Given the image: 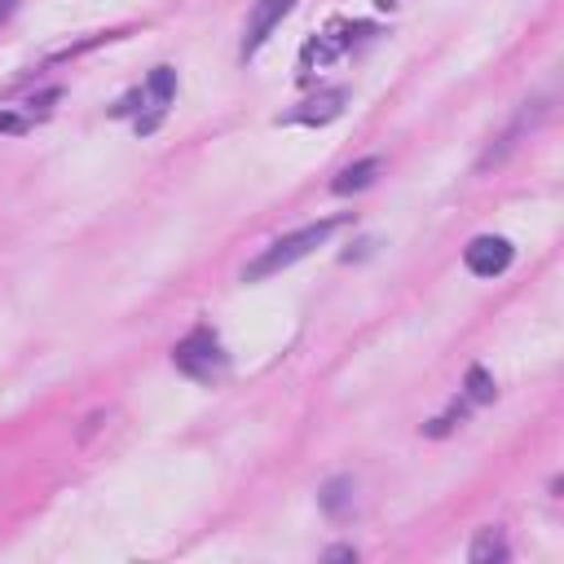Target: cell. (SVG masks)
<instances>
[{
	"label": "cell",
	"instance_id": "ba28073f",
	"mask_svg": "<svg viewBox=\"0 0 564 564\" xmlns=\"http://www.w3.org/2000/svg\"><path fill=\"white\" fill-rule=\"evenodd\" d=\"M379 167H383L379 159H357V163H348V167L330 181V189H335V194H357V189H366V185L379 176Z\"/></svg>",
	"mask_w": 564,
	"mask_h": 564
},
{
	"label": "cell",
	"instance_id": "7c38bea8",
	"mask_svg": "<svg viewBox=\"0 0 564 564\" xmlns=\"http://www.w3.org/2000/svg\"><path fill=\"white\" fill-rule=\"evenodd\" d=\"M22 128H26L22 115H4V110H0V132H22Z\"/></svg>",
	"mask_w": 564,
	"mask_h": 564
},
{
	"label": "cell",
	"instance_id": "52a82bcc",
	"mask_svg": "<svg viewBox=\"0 0 564 564\" xmlns=\"http://www.w3.org/2000/svg\"><path fill=\"white\" fill-rule=\"evenodd\" d=\"M542 115H546V106H542V101H533V110L524 106V110H520V119H516V123H511V128H507V132L498 137V145H489V150H485V159H480V167H489V163H502V159H507V154L516 150V141H520V132H524V128H533V123H538Z\"/></svg>",
	"mask_w": 564,
	"mask_h": 564
},
{
	"label": "cell",
	"instance_id": "4fadbf2b",
	"mask_svg": "<svg viewBox=\"0 0 564 564\" xmlns=\"http://www.w3.org/2000/svg\"><path fill=\"white\" fill-rule=\"evenodd\" d=\"M326 560H357V551H352V546H330Z\"/></svg>",
	"mask_w": 564,
	"mask_h": 564
},
{
	"label": "cell",
	"instance_id": "8992f818",
	"mask_svg": "<svg viewBox=\"0 0 564 564\" xmlns=\"http://www.w3.org/2000/svg\"><path fill=\"white\" fill-rule=\"evenodd\" d=\"M344 101H348V93H344V88H326V93H317V97L300 101L295 110H286L282 119H286V123H313V128H322V123H330V119H339V115H344Z\"/></svg>",
	"mask_w": 564,
	"mask_h": 564
},
{
	"label": "cell",
	"instance_id": "5bb4252c",
	"mask_svg": "<svg viewBox=\"0 0 564 564\" xmlns=\"http://www.w3.org/2000/svg\"><path fill=\"white\" fill-rule=\"evenodd\" d=\"M13 9H18V0H0V22L13 18Z\"/></svg>",
	"mask_w": 564,
	"mask_h": 564
},
{
	"label": "cell",
	"instance_id": "5b68a950",
	"mask_svg": "<svg viewBox=\"0 0 564 564\" xmlns=\"http://www.w3.org/2000/svg\"><path fill=\"white\" fill-rule=\"evenodd\" d=\"M291 9H295V0H256V9L247 18V31H242V57H256Z\"/></svg>",
	"mask_w": 564,
	"mask_h": 564
},
{
	"label": "cell",
	"instance_id": "30bf717a",
	"mask_svg": "<svg viewBox=\"0 0 564 564\" xmlns=\"http://www.w3.org/2000/svg\"><path fill=\"white\" fill-rule=\"evenodd\" d=\"M467 560H471V564H494V560H507V542H502L494 529H485V533L471 542Z\"/></svg>",
	"mask_w": 564,
	"mask_h": 564
},
{
	"label": "cell",
	"instance_id": "277c9868",
	"mask_svg": "<svg viewBox=\"0 0 564 564\" xmlns=\"http://www.w3.org/2000/svg\"><path fill=\"white\" fill-rule=\"evenodd\" d=\"M511 242L507 238H498V234H480V238H471L467 247H463V264L476 273V278H498L507 264H511Z\"/></svg>",
	"mask_w": 564,
	"mask_h": 564
},
{
	"label": "cell",
	"instance_id": "8fae6325",
	"mask_svg": "<svg viewBox=\"0 0 564 564\" xmlns=\"http://www.w3.org/2000/svg\"><path fill=\"white\" fill-rule=\"evenodd\" d=\"M494 392H498V388H494V379L485 375V366H471V370H467V397H471V401H494Z\"/></svg>",
	"mask_w": 564,
	"mask_h": 564
},
{
	"label": "cell",
	"instance_id": "3957f363",
	"mask_svg": "<svg viewBox=\"0 0 564 564\" xmlns=\"http://www.w3.org/2000/svg\"><path fill=\"white\" fill-rule=\"evenodd\" d=\"M172 93H176V70H172V66H154L150 79H145V88L128 93V97L115 106V115H128V110L141 101L145 115H137V132H154L159 119H163V110H167V101H172Z\"/></svg>",
	"mask_w": 564,
	"mask_h": 564
},
{
	"label": "cell",
	"instance_id": "9c48e42d",
	"mask_svg": "<svg viewBox=\"0 0 564 564\" xmlns=\"http://www.w3.org/2000/svg\"><path fill=\"white\" fill-rule=\"evenodd\" d=\"M317 502H322L326 516H344V511L352 507V476H335V480H326L322 494H317Z\"/></svg>",
	"mask_w": 564,
	"mask_h": 564
},
{
	"label": "cell",
	"instance_id": "7a4b0ae2",
	"mask_svg": "<svg viewBox=\"0 0 564 564\" xmlns=\"http://www.w3.org/2000/svg\"><path fill=\"white\" fill-rule=\"evenodd\" d=\"M172 366H176L181 375L198 379V383H216V379L229 370V357H225L220 339H216L207 326H198V330H189V335L172 348Z\"/></svg>",
	"mask_w": 564,
	"mask_h": 564
},
{
	"label": "cell",
	"instance_id": "6da1fadb",
	"mask_svg": "<svg viewBox=\"0 0 564 564\" xmlns=\"http://www.w3.org/2000/svg\"><path fill=\"white\" fill-rule=\"evenodd\" d=\"M344 225H348V216H326V220H317V225H304V229L278 238L273 247H264V251L242 269V282H264V278H273V273H282V269H291L295 260H304L308 251H317L326 238H335Z\"/></svg>",
	"mask_w": 564,
	"mask_h": 564
}]
</instances>
